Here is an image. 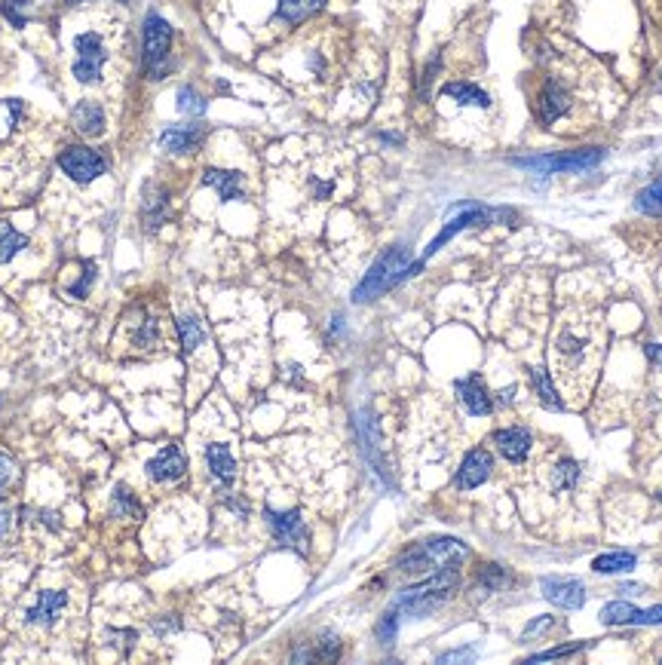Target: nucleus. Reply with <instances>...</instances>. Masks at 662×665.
<instances>
[{"instance_id":"1","label":"nucleus","mask_w":662,"mask_h":665,"mask_svg":"<svg viewBox=\"0 0 662 665\" xmlns=\"http://www.w3.org/2000/svg\"><path fill=\"white\" fill-rule=\"evenodd\" d=\"M408 249L405 246H393V249H386L381 258H377L375 264H371V270L362 277V282L356 286V291H353V301L356 304H368V301H375L377 295H384V291H390L395 282H402V279H408V277H414L417 270L423 267V261H417V264H408Z\"/></svg>"},{"instance_id":"2","label":"nucleus","mask_w":662,"mask_h":665,"mask_svg":"<svg viewBox=\"0 0 662 665\" xmlns=\"http://www.w3.org/2000/svg\"><path fill=\"white\" fill-rule=\"evenodd\" d=\"M457 586H460V564H445L435 571V577L421 582V586L402 592V595L395 598V611L421 620V616L439 611V607L454 595Z\"/></svg>"},{"instance_id":"3","label":"nucleus","mask_w":662,"mask_h":665,"mask_svg":"<svg viewBox=\"0 0 662 665\" xmlns=\"http://www.w3.org/2000/svg\"><path fill=\"white\" fill-rule=\"evenodd\" d=\"M169 55H172V25H169L163 15L148 13L141 25V62L151 80L166 77Z\"/></svg>"},{"instance_id":"4","label":"nucleus","mask_w":662,"mask_h":665,"mask_svg":"<svg viewBox=\"0 0 662 665\" xmlns=\"http://www.w3.org/2000/svg\"><path fill=\"white\" fill-rule=\"evenodd\" d=\"M604 160L601 148H583V151H561V153H537V157H515L512 166L528 169L537 175H559V172H586L595 169Z\"/></svg>"},{"instance_id":"5","label":"nucleus","mask_w":662,"mask_h":665,"mask_svg":"<svg viewBox=\"0 0 662 665\" xmlns=\"http://www.w3.org/2000/svg\"><path fill=\"white\" fill-rule=\"evenodd\" d=\"M108 59H111V50L99 31H83V34L74 37V64H71V74L77 77V83L95 86L102 83V71Z\"/></svg>"},{"instance_id":"6","label":"nucleus","mask_w":662,"mask_h":665,"mask_svg":"<svg viewBox=\"0 0 662 665\" xmlns=\"http://www.w3.org/2000/svg\"><path fill=\"white\" fill-rule=\"evenodd\" d=\"M59 169L74 184H92L108 172V157L86 144H64L59 151Z\"/></svg>"},{"instance_id":"7","label":"nucleus","mask_w":662,"mask_h":665,"mask_svg":"<svg viewBox=\"0 0 662 665\" xmlns=\"http://www.w3.org/2000/svg\"><path fill=\"white\" fill-rule=\"evenodd\" d=\"M123 344L132 353H153L163 347V322L157 313H151L148 307H139L132 316H126L123 322Z\"/></svg>"},{"instance_id":"8","label":"nucleus","mask_w":662,"mask_h":665,"mask_svg":"<svg viewBox=\"0 0 662 665\" xmlns=\"http://www.w3.org/2000/svg\"><path fill=\"white\" fill-rule=\"evenodd\" d=\"M71 611V592L68 589H40L37 601L28 607L25 613V626L28 629H53L64 613Z\"/></svg>"},{"instance_id":"9","label":"nucleus","mask_w":662,"mask_h":665,"mask_svg":"<svg viewBox=\"0 0 662 665\" xmlns=\"http://www.w3.org/2000/svg\"><path fill=\"white\" fill-rule=\"evenodd\" d=\"M264 518H268V527H270L273 540H277L279 546H288V549H295V553L307 555V549H310V531H307L301 515L297 513H277V509L264 506Z\"/></svg>"},{"instance_id":"10","label":"nucleus","mask_w":662,"mask_h":665,"mask_svg":"<svg viewBox=\"0 0 662 665\" xmlns=\"http://www.w3.org/2000/svg\"><path fill=\"white\" fill-rule=\"evenodd\" d=\"M188 473V454L181 451V445H166L163 451H157L144 466V475L157 484H172Z\"/></svg>"},{"instance_id":"11","label":"nucleus","mask_w":662,"mask_h":665,"mask_svg":"<svg viewBox=\"0 0 662 665\" xmlns=\"http://www.w3.org/2000/svg\"><path fill=\"white\" fill-rule=\"evenodd\" d=\"M497 215H500V212H491V209H482V206H475V202H472L470 209H463V212L454 215V218H451V221H448L445 227H442V233H439V237H435V240L430 242V249L423 251V258H421V261H426V258H433L435 251H439L442 246H445V242L454 240L460 230H470V227H479V224H491Z\"/></svg>"},{"instance_id":"12","label":"nucleus","mask_w":662,"mask_h":665,"mask_svg":"<svg viewBox=\"0 0 662 665\" xmlns=\"http://www.w3.org/2000/svg\"><path fill=\"white\" fill-rule=\"evenodd\" d=\"M540 589H543V598L552 601L555 607H564V611H579L586 601V589L579 580H568V577H543L540 580Z\"/></svg>"},{"instance_id":"13","label":"nucleus","mask_w":662,"mask_h":665,"mask_svg":"<svg viewBox=\"0 0 662 665\" xmlns=\"http://www.w3.org/2000/svg\"><path fill=\"white\" fill-rule=\"evenodd\" d=\"M206 139V126L203 123H172L160 132V148L166 153H193Z\"/></svg>"},{"instance_id":"14","label":"nucleus","mask_w":662,"mask_h":665,"mask_svg":"<svg viewBox=\"0 0 662 665\" xmlns=\"http://www.w3.org/2000/svg\"><path fill=\"white\" fill-rule=\"evenodd\" d=\"M491 469H494V457H491L484 448H472L463 457V464L457 469V488L460 491H472L479 488L482 482H488Z\"/></svg>"},{"instance_id":"15","label":"nucleus","mask_w":662,"mask_h":665,"mask_svg":"<svg viewBox=\"0 0 662 665\" xmlns=\"http://www.w3.org/2000/svg\"><path fill=\"white\" fill-rule=\"evenodd\" d=\"M457 396L472 417H488L491 411H494V402H491V393H488V386H484L482 375H470V377L457 380Z\"/></svg>"},{"instance_id":"16","label":"nucleus","mask_w":662,"mask_h":665,"mask_svg":"<svg viewBox=\"0 0 662 665\" xmlns=\"http://www.w3.org/2000/svg\"><path fill=\"white\" fill-rule=\"evenodd\" d=\"M71 123H74V129L83 135V139H102L108 120H104V108L99 102L83 99V102H77L74 108H71Z\"/></svg>"},{"instance_id":"17","label":"nucleus","mask_w":662,"mask_h":665,"mask_svg":"<svg viewBox=\"0 0 662 665\" xmlns=\"http://www.w3.org/2000/svg\"><path fill=\"white\" fill-rule=\"evenodd\" d=\"M169 212V191L160 184H144L141 191V221L148 230H160V224H166Z\"/></svg>"},{"instance_id":"18","label":"nucleus","mask_w":662,"mask_h":665,"mask_svg":"<svg viewBox=\"0 0 662 665\" xmlns=\"http://www.w3.org/2000/svg\"><path fill=\"white\" fill-rule=\"evenodd\" d=\"M494 445L500 448V454L510 460V464H524V457H528L534 439H531V433L524 426H510V429H497Z\"/></svg>"},{"instance_id":"19","label":"nucleus","mask_w":662,"mask_h":665,"mask_svg":"<svg viewBox=\"0 0 662 665\" xmlns=\"http://www.w3.org/2000/svg\"><path fill=\"white\" fill-rule=\"evenodd\" d=\"M203 184L206 188H212L224 202L246 200V191H242V172H237V169H215V166L206 169Z\"/></svg>"},{"instance_id":"20","label":"nucleus","mask_w":662,"mask_h":665,"mask_svg":"<svg viewBox=\"0 0 662 665\" xmlns=\"http://www.w3.org/2000/svg\"><path fill=\"white\" fill-rule=\"evenodd\" d=\"M442 99L454 102L457 108H479V111L491 108V95L484 89H479L475 83H460V80L442 86Z\"/></svg>"},{"instance_id":"21","label":"nucleus","mask_w":662,"mask_h":665,"mask_svg":"<svg viewBox=\"0 0 662 665\" xmlns=\"http://www.w3.org/2000/svg\"><path fill=\"white\" fill-rule=\"evenodd\" d=\"M206 466L215 482H221V484H230L233 478H237V460H233V454L224 442L206 445Z\"/></svg>"},{"instance_id":"22","label":"nucleus","mask_w":662,"mask_h":665,"mask_svg":"<svg viewBox=\"0 0 662 665\" xmlns=\"http://www.w3.org/2000/svg\"><path fill=\"white\" fill-rule=\"evenodd\" d=\"M395 567H399L402 573H411V577H423V573H430V571H439V564H435V558L426 543H417V546H411L408 553H402Z\"/></svg>"},{"instance_id":"23","label":"nucleus","mask_w":662,"mask_h":665,"mask_svg":"<svg viewBox=\"0 0 662 665\" xmlns=\"http://www.w3.org/2000/svg\"><path fill=\"white\" fill-rule=\"evenodd\" d=\"M322 6H326V0H277V19L286 25H301Z\"/></svg>"},{"instance_id":"24","label":"nucleus","mask_w":662,"mask_h":665,"mask_svg":"<svg viewBox=\"0 0 662 665\" xmlns=\"http://www.w3.org/2000/svg\"><path fill=\"white\" fill-rule=\"evenodd\" d=\"M175 328H179L181 347H184V353H188V356H193L200 347L206 344V331H203V326H200L197 316H190V313L179 316V326H175Z\"/></svg>"},{"instance_id":"25","label":"nucleus","mask_w":662,"mask_h":665,"mask_svg":"<svg viewBox=\"0 0 662 665\" xmlns=\"http://www.w3.org/2000/svg\"><path fill=\"white\" fill-rule=\"evenodd\" d=\"M28 246L25 233H19L10 221H0V264L13 261L22 249Z\"/></svg>"},{"instance_id":"26","label":"nucleus","mask_w":662,"mask_h":665,"mask_svg":"<svg viewBox=\"0 0 662 665\" xmlns=\"http://www.w3.org/2000/svg\"><path fill=\"white\" fill-rule=\"evenodd\" d=\"M111 515L114 518H141L144 509H141L139 497L120 484V488L114 491V500H111Z\"/></svg>"},{"instance_id":"27","label":"nucleus","mask_w":662,"mask_h":665,"mask_svg":"<svg viewBox=\"0 0 662 665\" xmlns=\"http://www.w3.org/2000/svg\"><path fill=\"white\" fill-rule=\"evenodd\" d=\"M635 209L641 215L662 218V175L653 184H647V188H644L641 193H638V197H635Z\"/></svg>"},{"instance_id":"28","label":"nucleus","mask_w":662,"mask_h":665,"mask_svg":"<svg viewBox=\"0 0 662 665\" xmlns=\"http://www.w3.org/2000/svg\"><path fill=\"white\" fill-rule=\"evenodd\" d=\"M638 564V558L632 553H610V555H599L592 562L595 573H628Z\"/></svg>"},{"instance_id":"29","label":"nucleus","mask_w":662,"mask_h":665,"mask_svg":"<svg viewBox=\"0 0 662 665\" xmlns=\"http://www.w3.org/2000/svg\"><path fill=\"white\" fill-rule=\"evenodd\" d=\"M0 13H4V19L10 22L13 28H25L31 22V15H34V0H4V4H0Z\"/></svg>"},{"instance_id":"30","label":"nucleus","mask_w":662,"mask_h":665,"mask_svg":"<svg viewBox=\"0 0 662 665\" xmlns=\"http://www.w3.org/2000/svg\"><path fill=\"white\" fill-rule=\"evenodd\" d=\"M503 586H510V573L503 564H484L475 577V589L479 592H500Z\"/></svg>"},{"instance_id":"31","label":"nucleus","mask_w":662,"mask_h":665,"mask_svg":"<svg viewBox=\"0 0 662 665\" xmlns=\"http://www.w3.org/2000/svg\"><path fill=\"white\" fill-rule=\"evenodd\" d=\"M531 380H534V393H537V399L543 402L546 408H552V411H561V408H564L561 399H559V396H555L552 384H549L546 368H534V371H531Z\"/></svg>"},{"instance_id":"32","label":"nucleus","mask_w":662,"mask_h":665,"mask_svg":"<svg viewBox=\"0 0 662 665\" xmlns=\"http://www.w3.org/2000/svg\"><path fill=\"white\" fill-rule=\"evenodd\" d=\"M206 108H209L206 99L193 86H181L179 89V111L184 113V117H203Z\"/></svg>"},{"instance_id":"33","label":"nucleus","mask_w":662,"mask_h":665,"mask_svg":"<svg viewBox=\"0 0 662 665\" xmlns=\"http://www.w3.org/2000/svg\"><path fill=\"white\" fill-rule=\"evenodd\" d=\"M635 611H638V607H632L628 601H610L601 611V622H604V626H628Z\"/></svg>"},{"instance_id":"34","label":"nucleus","mask_w":662,"mask_h":665,"mask_svg":"<svg viewBox=\"0 0 662 665\" xmlns=\"http://www.w3.org/2000/svg\"><path fill=\"white\" fill-rule=\"evenodd\" d=\"M395 631H399V611L393 607V611H386L381 616V622H377V641H381V644H393Z\"/></svg>"},{"instance_id":"35","label":"nucleus","mask_w":662,"mask_h":665,"mask_svg":"<svg viewBox=\"0 0 662 665\" xmlns=\"http://www.w3.org/2000/svg\"><path fill=\"white\" fill-rule=\"evenodd\" d=\"M15 475H19V469H15V460L10 457V454H4L0 451V497L6 494V488L15 482Z\"/></svg>"},{"instance_id":"36","label":"nucleus","mask_w":662,"mask_h":665,"mask_svg":"<svg viewBox=\"0 0 662 665\" xmlns=\"http://www.w3.org/2000/svg\"><path fill=\"white\" fill-rule=\"evenodd\" d=\"M586 647V641H577V644H564V647H552V650L546 653H537L531 656V662H549V660H561V656H570V653H579Z\"/></svg>"},{"instance_id":"37","label":"nucleus","mask_w":662,"mask_h":665,"mask_svg":"<svg viewBox=\"0 0 662 665\" xmlns=\"http://www.w3.org/2000/svg\"><path fill=\"white\" fill-rule=\"evenodd\" d=\"M577 475H579V469L573 460H564V464L555 469V488H570L573 482H577Z\"/></svg>"},{"instance_id":"38","label":"nucleus","mask_w":662,"mask_h":665,"mask_svg":"<svg viewBox=\"0 0 662 665\" xmlns=\"http://www.w3.org/2000/svg\"><path fill=\"white\" fill-rule=\"evenodd\" d=\"M337 656H341V641H337L335 635H326V638L319 641V647H316V660L335 662Z\"/></svg>"},{"instance_id":"39","label":"nucleus","mask_w":662,"mask_h":665,"mask_svg":"<svg viewBox=\"0 0 662 665\" xmlns=\"http://www.w3.org/2000/svg\"><path fill=\"white\" fill-rule=\"evenodd\" d=\"M662 622V607H650V611H635L628 626H659Z\"/></svg>"},{"instance_id":"40","label":"nucleus","mask_w":662,"mask_h":665,"mask_svg":"<svg viewBox=\"0 0 662 665\" xmlns=\"http://www.w3.org/2000/svg\"><path fill=\"white\" fill-rule=\"evenodd\" d=\"M552 626H555L552 616H537L534 622H528V626H524V638H534V635H540V631H549Z\"/></svg>"},{"instance_id":"41","label":"nucleus","mask_w":662,"mask_h":665,"mask_svg":"<svg viewBox=\"0 0 662 665\" xmlns=\"http://www.w3.org/2000/svg\"><path fill=\"white\" fill-rule=\"evenodd\" d=\"M472 650L470 647H463V650H454V653H442L439 656V662H466V660H472Z\"/></svg>"},{"instance_id":"42","label":"nucleus","mask_w":662,"mask_h":665,"mask_svg":"<svg viewBox=\"0 0 662 665\" xmlns=\"http://www.w3.org/2000/svg\"><path fill=\"white\" fill-rule=\"evenodd\" d=\"M647 359L662 365V347H659V344H647Z\"/></svg>"},{"instance_id":"43","label":"nucleus","mask_w":662,"mask_h":665,"mask_svg":"<svg viewBox=\"0 0 662 665\" xmlns=\"http://www.w3.org/2000/svg\"><path fill=\"white\" fill-rule=\"evenodd\" d=\"M77 4H92V0H64V6H77Z\"/></svg>"},{"instance_id":"44","label":"nucleus","mask_w":662,"mask_h":665,"mask_svg":"<svg viewBox=\"0 0 662 665\" xmlns=\"http://www.w3.org/2000/svg\"><path fill=\"white\" fill-rule=\"evenodd\" d=\"M117 4H129V0H117Z\"/></svg>"},{"instance_id":"45","label":"nucleus","mask_w":662,"mask_h":665,"mask_svg":"<svg viewBox=\"0 0 662 665\" xmlns=\"http://www.w3.org/2000/svg\"><path fill=\"white\" fill-rule=\"evenodd\" d=\"M657 497H659V503H662V491H659V494H657Z\"/></svg>"}]
</instances>
